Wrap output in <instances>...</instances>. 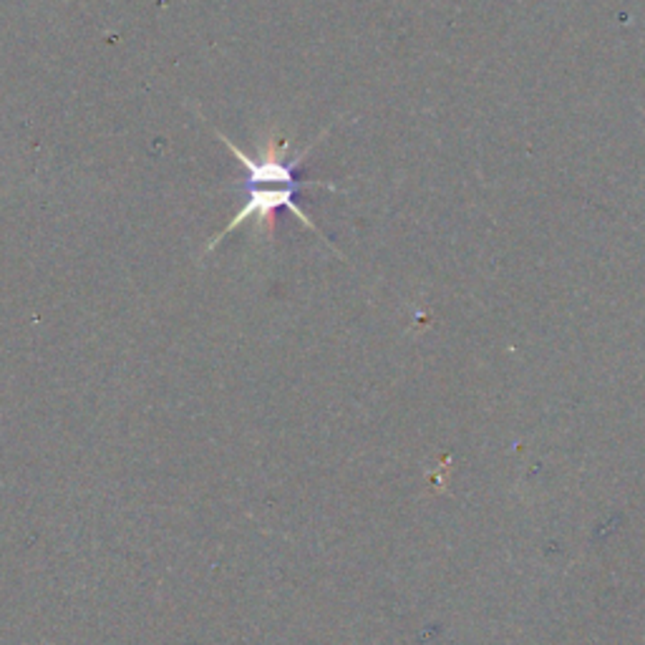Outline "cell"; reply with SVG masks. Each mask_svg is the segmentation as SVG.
I'll return each mask as SVG.
<instances>
[{"mask_svg": "<svg viewBox=\"0 0 645 645\" xmlns=\"http://www.w3.org/2000/svg\"><path fill=\"white\" fill-rule=\"evenodd\" d=\"M210 129L215 131L217 139L228 147V152L232 154V157L242 165V169H245V177H242L240 182L242 192H245V202H242L240 212H235L232 219L222 228V232H217L215 237L207 242L204 255L212 253L219 242L225 240L228 235H232V229L242 228V225L250 222V219L255 222V229H257L265 240H273V232H275V215H278L280 210H288L291 215L298 217L305 228L313 229V235H318L320 240H326L328 247H333V253H338L336 245H333V242L323 235V229L313 222V217L305 215L303 207L298 204V197H300V190H303V187H323V190H330V192L338 190L333 182L300 179V175H298L300 162L308 157V152L316 149V144L326 137V131H320V137H318L313 144H308L303 152H295V154L291 152V139L278 141L273 134H267V139L263 141V147H260V157H253V154L242 152L240 147L229 139V137H225L219 129H215L212 124H210Z\"/></svg>", "mask_w": 645, "mask_h": 645, "instance_id": "6da1fadb", "label": "cell"}]
</instances>
